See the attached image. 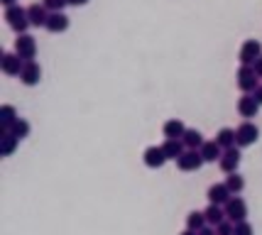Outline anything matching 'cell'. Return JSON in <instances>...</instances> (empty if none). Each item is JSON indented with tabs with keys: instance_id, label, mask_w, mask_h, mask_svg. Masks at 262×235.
<instances>
[{
	"instance_id": "1",
	"label": "cell",
	"mask_w": 262,
	"mask_h": 235,
	"mask_svg": "<svg viewBox=\"0 0 262 235\" xmlns=\"http://www.w3.org/2000/svg\"><path fill=\"white\" fill-rule=\"evenodd\" d=\"M262 56V47L257 39H248L245 45L240 47V61H243V67H252V64H257V59Z\"/></svg>"
},
{
	"instance_id": "2",
	"label": "cell",
	"mask_w": 262,
	"mask_h": 235,
	"mask_svg": "<svg viewBox=\"0 0 262 235\" xmlns=\"http://www.w3.org/2000/svg\"><path fill=\"white\" fill-rule=\"evenodd\" d=\"M226 216H228L233 223H245V216H248V206H245V201L240 199V196H235V199H230L228 203H226Z\"/></svg>"
},
{
	"instance_id": "3",
	"label": "cell",
	"mask_w": 262,
	"mask_h": 235,
	"mask_svg": "<svg viewBox=\"0 0 262 235\" xmlns=\"http://www.w3.org/2000/svg\"><path fill=\"white\" fill-rule=\"evenodd\" d=\"M5 20L10 23L12 30H17V32H25V27L30 25V20H27V10H23V8H8V12H5Z\"/></svg>"
},
{
	"instance_id": "4",
	"label": "cell",
	"mask_w": 262,
	"mask_h": 235,
	"mask_svg": "<svg viewBox=\"0 0 262 235\" xmlns=\"http://www.w3.org/2000/svg\"><path fill=\"white\" fill-rule=\"evenodd\" d=\"M177 164H179L182 172H196V169L204 164V157H201V152H196V149H189V152H184L177 159Z\"/></svg>"
},
{
	"instance_id": "5",
	"label": "cell",
	"mask_w": 262,
	"mask_h": 235,
	"mask_svg": "<svg viewBox=\"0 0 262 235\" xmlns=\"http://www.w3.org/2000/svg\"><path fill=\"white\" fill-rule=\"evenodd\" d=\"M235 133H238V145L240 147L255 145V142H257V137H260V130H257V127H255L252 123H243L238 130H235Z\"/></svg>"
},
{
	"instance_id": "6",
	"label": "cell",
	"mask_w": 262,
	"mask_h": 235,
	"mask_svg": "<svg viewBox=\"0 0 262 235\" xmlns=\"http://www.w3.org/2000/svg\"><path fill=\"white\" fill-rule=\"evenodd\" d=\"M34 52H37L34 37H30V34H23V37H17V42H15V54L20 56V59H32Z\"/></svg>"
},
{
	"instance_id": "7",
	"label": "cell",
	"mask_w": 262,
	"mask_h": 235,
	"mask_svg": "<svg viewBox=\"0 0 262 235\" xmlns=\"http://www.w3.org/2000/svg\"><path fill=\"white\" fill-rule=\"evenodd\" d=\"M238 86L240 91H255L257 89V71L255 67H243L238 71Z\"/></svg>"
},
{
	"instance_id": "8",
	"label": "cell",
	"mask_w": 262,
	"mask_h": 235,
	"mask_svg": "<svg viewBox=\"0 0 262 235\" xmlns=\"http://www.w3.org/2000/svg\"><path fill=\"white\" fill-rule=\"evenodd\" d=\"M142 159H145V164H147L149 169H160L164 162H167V155H164V149L157 145H152L145 149V155H142Z\"/></svg>"
},
{
	"instance_id": "9",
	"label": "cell",
	"mask_w": 262,
	"mask_h": 235,
	"mask_svg": "<svg viewBox=\"0 0 262 235\" xmlns=\"http://www.w3.org/2000/svg\"><path fill=\"white\" fill-rule=\"evenodd\" d=\"M0 67H3V71H5V74L15 76V74H23L25 64H23V59H20L17 54H5L3 59H0Z\"/></svg>"
},
{
	"instance_id": "10",
	"label": "cell",
	"mask_w": 262,
	"mask_h": 235,
	"mask_svg": "<svg viewBox=\"0 0 262 235\" xmlns=\"http://www.w3.org/2000/svg\"><path fill=\"white\" fill-rule=\"evenodd\" d=\"M208 201L221 206V203H228L230 201V189L226 184H213L211 189H208Z\"/></svg>"
},
{
	"instance_id": "11",
	"label": "cell",
	"mask_w": 262,
	"mask_h": 235,
	"mask_svg": "<svg viewBox=\"0 0 262 235\" xmlns=\"http://www.w3.org/2000/svg\"><path fill=\"white\" fill-rule=\"evenodd\" d=\"M25 86H34V83H39V78H42V69L37 67L34 61H27L23 69V74H20Z\"/></svg>"
},
{
	"instance_id": "12",
	"label": "cell",
	"mask_w": 262,
	"mask_h": 235,
	"mask_svg": "<svg viewBox=\"0 0 262 235\" xmlns=\"http://www.w3.org/2000/svg\"><path fill=\"white\" fill-rule=\"evenodd\" d=\"M240 164V152L233 147V149H226V155L221 157V169L228 172V174H235V169Z\"/></svg>"
},
{
	"instance_id": "13",
	"label": "cell",
	"mask_w": 262,
	"mask_h": 235,
	"mask_svg": "<svg viewBox=\"0 0 262 235\" xmlns=\"http://www.w3.org/2000/svg\"><path fill=\"white\" fill-rule=\"evenodd\" d=\"M257 108H260V103L255 101V96H243L238 101V111L243 118H255Z\"/></svg>"
},
{
	"instance_id": "14",
	"label": "cell",
	"mask_w": 262,
	"mask_h": 235,
	"mask_svg": "<svg viewBox=\"0 0 262 235\" xmlns=\"http://www.w3.org/2000/svg\"><path fill=\"white\" fill-rule=\"evenodd\" d=\"M27 17H30V25H34V27H39V25L47 27V20H49L45 5H30L27 8Z\"/></svg>"
},
{
	"instance_id": "15",
	"label": "cell",
	"mask_w": 262,
	"mask_h": 235,
	"mask_svg": "<svg viewBox=\"0 0 262 235\" xmlns=\"http://www.w3.org/2000/svg\"><path fill=\"white\" fill-rule=\"evenodd\" d=\"M69 27V17L64 12H52L49 15V20H47V30L49 32H64Z\"/></svg>"
},
{
	"instance_id": "16",
	"label": "cell",
	"mask_w": 262,
	"mask_h": 235,
	"mask_svg": "<svg viewBox=\"0 0 262 235\" xmlns=\"http://www.w3.org/2000/svg\"><path fill=\"white\" fill-rule=\"evenodd\" d=\"M17 142H20V140H17V137H15L12 133H3V135H0V155H3V157H10L12 152H15Z\"/></svg>"
},
{
	"instance_id": "17",
	"label": "cell",
	"mask_w": 262,
	"mask_h": 235,
	"mask_svg": "<svg viewBox=\"0 0 262 235\" xmlns=\"http://www.w3.org/2000/svg\"><path fill=\"white\" fill-rule=\"evenodd\" d=\"M184 133H186V127H184L182 120H167L164 123V135L169 137V140H179V137H184Z\"/></svg>"
},
{
	"instance_id": "18",
	"label": "cell",
	"mask_w": 262,
	"mask_h": 235,
	"mask_svg": "<svg viewBox=\"0 0 262 235\" xmlns=\"http://www.w3.org/2000/svg\"><path fill=\"white\" fill-rule=\"evenodd\" d=\"M20 118H17V113L12 105H3V111H0V125H3V133H8V127L17 123Z\"/></svg>"
},
{
	"instance_id": "19",
	"label": "cell",
	"mask_w": 262,
	"mask_h": 235,
	"mask_svg": "<svg viewBox=\"0 0 262 235\" xmlns=\"http://www.w3.org/2000/svg\"><path fill=\"white\" fill-rule=\"evenodd\" d=\"M162 149H164L167 159H179V157L184 155V142L182 140H167V142L162 145Z\"/></svg>"
},
{
	"instance_id": "20",
	"label": "cell",
	"mask_w": 262,
	"mask_h": 235,
	"mask_svg": "<svg viewBox=\"0 0 262 235\" xmlns=\"http://www.w3.org/2000/svg\"><path fill=\"white\" fill-rule=\"evenodd\" d=\"M216 142L221 147H228V149H233V145H238V133H235V130H230V127H223V130L218 133Z\"/></svg>"
},
{
	"instance_id": "21",
	"label": "cell",
	"mask_w": 262,
	"mask_h": 235,
	"mask_svg": "<svg viewBox=\"0 0 262 235\" xmlns=\"http://www.w3.org/2000/svg\"><path fill=\"white\" fill-rule=\"evenodd\" d=\"M201 157H204V162H216V159H221V145L218 142H204V147H201Z\"/></svg>"
},
{
	"instance_id": "22",
	"label": "cell",
	"mask_w": 262,
	"mask_h": 235,
	"mask_svg": "<svg viewBox=\"0 0 262 235\" xmlns=\"http://www.w3.org/2000/svg\"><path fill=\"white\" fill-rule=\"evenodd\" d=\"M182 142L189 149H196V147H204V135L199 133V130H186L182 137Z\"/></svg>"
},
{
	"instance_id": "23",
	"label": "cell",
	"mask_w": 262,
	"mask_h": 235,
	"mask_svg": "<svg viewBox=\"0 0 262 235\" xmlns=\"http://www.w3.org/2000/svg\"><path fill=\"white\" fill-rule=\"evenodd\" d=\"M204 216H206V221H208L211 225H221L223 223V218H226V213L221 211V206H216V203H211V206L204 211Z\"/></svg>"
},
{
	"instance_id": "24",
	"label": "cell",
	"mask_w": 262,
	"mask_h": 235,
	"mask_svg": "<svg viewBox=\"0 0 262 235\" xmlns=\"http://www.w3.org/2000/svg\"><path fill=\"white\" fill-rule=\"evenodd\" d=\"M206 223V216L199 211H191L189 213V218H186V225H189V230H194V233H199L201 228H204Z\"/></svg>"
},
{
	"instance_id": "25",
	"label": "cell",
	"mask_w": 262,
	"mask_h": 235,
	"mask_svg": "<svg viewBox=\"0 0 262 235\" xmlns=\"http://www.w3.org/2000/svg\"><path fill=\"white\" fill-rule=\"evenodd\" d=\"M12 135H15L17 140H23V137H27V135H30V123H27V120H23V118H20L17 123L12 125Z\"/></svg>"
},
{
	"instance_id": "26",
	"label": "cell",
	"mask_w": 262,
	"mask_h": 235,
	"mask_svg": "<svg viewBox=\"0 0 262 235\" xmlns=\"http://www.w3.org/2000/svg\"><path fill=\"white\" fill-rule=\"evenodd\" d=\"M226 186L230 189V194H238V191H243L245 181H243V177H238V174H230L228 179H226Z\"/></svg>"
},
{
	"instance_id": "27",
	"label": "cell",
	"mask_w": 262,
	"mask_h": 235,
	"mask_svg": "<svg viewBox=\"0 0 262 235\" xmlns=\"http://www.w3.org/2000/svg\"><path fill=\"white\" fill-rule=\"evenodd\" d=\"M67 3L69 0H45V8H49V10H54V12H61V8Z\"/></svg>"
},
{
	"instance_id": "28",
	"label": "cell",
	"mask_w": 262,
	"mask_h": 235,
	"mask_svg": "<svg viewBox=\"0 0 262 235\" xmlns=\"http://www.w3.org/2000/svg\"><path fill=\"white\" fill-rule=\"evenodd\" d=\"M233 235H252V228L248 223H238L235 225V233Z\"/></svg>"
},
{
	"instance_id": "29",
	"label": "cell",
	"mask_w": 262,
	"mask_h": 235,
	"mask_svg": "<svg viewBox=\"0 0 262 235\" xmlns=\"http://www.w3.org/2000/svg\"><path fill=\"white\" fill-rule=\"evenodd\" d=\"M233 233H235V228H233V225L221 223V225H218V233L216 235H233Z\"/></svg>"
},
{
	"instance_id": "30",
	"label": "cell",
	"mask_w": 262,
	"mask_h": 235,
	"mask_svg": "<svg viewBox=\"0 0 262 235\" xmlns=\"http://www.w3.org/2000/svg\"><path fill=\"white\" fill-rule=\"evenodd\" d=\"M252 96H255V101L262 105V89H255V91H252Z\"/></svg>"
},
{
	"instance_id": "31",
	"label": "cell",
	"mask_w": 262,
	"mask_h": 235,
	"mask_svg": "<svg viewBox=\"0 0 262 235\" xmlns=\"http://www.w3.org/2000/svg\"><path fill=\"white\" fill-rule=\"evenodd\" d=\"M255 71H257V76H262V56L257 59V64H255Z\"/></svg>"
},
{
	"instance_id": "32",
	"label": "cell",
	"mask_w": 262,
	"mask_h": 235,
	"mask_svg": "<svg viewBox=\"0 0 262 235\" xmlns=\"http://www.w3.org/2000/svg\"><path fill=\"white\" fill-rule=\"evenodd\" d=\"M199 235H216V233H213L211 228H201V230H199Z\"/></svg>"
},
{
	"instance_id": "33",
	"label": "cell",
	"mask_w": 262,
	"mask_h": 235,
	"mask_svg": "<svg viewBox=\"0 0 262 235\" xmlns=\"http://www.w3.org/2000/svg\"><path fill=\"white\" fill-rule=\"evenodd\" d=\"M69 3H71V5H86L89 0H69Z\"/></svg>"
},
{
	"instance_id": "34",
	"label": "cell",
	"mask_w": 262,
	"mask_h": 235,
	"mask_svg": "<svg viewBox=\"0 0 262 235\" xmlns=\"http://www.w3.org/2000/svg\"><path fill=\"white\" fill-rule=\"evenodd\" d=\"M3 3H5L8 8H15V0H3Z\"/></svg>"
},
{
	"instance_id": "35",
	"label": "cell",
	"mask_w": 262,
	"mask_h": 235,
	"mask_svg": "<svg viewBox=\"0 0 262 235\" xmlns=\"http://www.w3.org/2000/svg\"><path fill=\"white\" fill-rule=\"evenodd\" d=\"M182 235H199V233H194V230H184Z\"/></svg>"
}]
</instances>
